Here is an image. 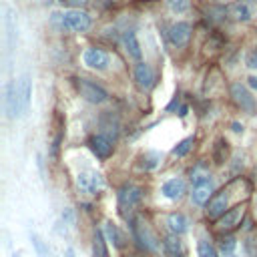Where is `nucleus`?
<instances>
[{"label": "nucleus", "mask_w": 257, "mask_h": 257, "mask_svg": "<svg viewBox=\"0 0 257 257\" xmlns=\"http://www.w3.org/2000/svg\"><path fill=\"white\" fill-rule=\"evenodd\" d=\"M52 22H58L60 28L70 30V32H86L92 24V18L88 12L84 10H64V12H54L52 14Z\"/></svg>", "instance_id": "nucleus-1"}, {"label": "nucleus", "mask_w": 257, "mask_h": 257, "mask_svg": "<svg viewBox=\"0 0 257 257\" xmlns=\"http://www.w3.org/2000/svg\"><path fill=\"white\" fill-rule=\"evenodd\" d=\"M247 80H249V84H251L253 88H257V76H249Z\"/></svg>", "instance_id": "nucleus-35"}, {"label": "nucleus", "mask_w": 257, "mask_h": 257, "mask_svg": "<svg viewBox=\"0 0 257 257\" xmlns=\"http://www.w3.org/2000/svg\"><path fill=\"white\" fill-rule=\"evenodd\" d=\"M92 257H108L106 251V237L102 229H94V239H92Z\"/></svg>", "instance_id": "nucleus-20"}, {"label": "nucleus", "mask_w": 257, "mask_h": 257, "mask_svg": "<svg viewBox=\"0 0 257 257\" xmlns=\"http://www.w3.org/2000/svg\"><path fill=\"white\" fill-rule=\"evenodd\" d=\"M159 159V155L157 153H147L145 157H143V163H141V167L143 169H153V167H157V161Z\"/></svg>", "instance_id": "nucleus-30"}, {"label": "nucleus", "mask_w": 257, "mask_h": 257, "mask_svg": "<svg viewBox=\"0 0 257 257\" xmlns=\"http://www.w3.org/2000/svg\"><path fill=\"white\" fill-rule=\"evenodd\" d=\"M58 2L68 4V6H78V4H82V2H86V0H58Z\"/></svg>", "instance_id": "nucleus-33"}, {"label": "nucleus", "mask_w": 257, "mask_h": 257, "mask_svg": "<svg viewBox=\"0 0 257 257\" xmlns=\"http://www.w3.org/2000/svg\"><path fill=\"white\" fill-rule=\"evenodd\" d=\"M235 247H237V241L231 235H227L219 241V251L223 257H235Z\"/></svg>", "instance_id": "nucleus-24"}, {"label": "nucleus", "mask_w": 257, "mask_h": 257, "mask_svg": "<svg viewBox=\"0 0 257 257\" xmlns=\"http://www.w3.org/2000/svg\"><path fill=\"white\" fill-rule=\"evenodd\" d=\"M4 24H6L8 46H10V50H12V46H14V42H16V20H14V14H12L10 8L6 10V20H4Z\"/></svg>", "instance_id": "nucleus-22"}, {"label": "nucleus", "mask_w": 257, "mask_h": 257, "mask_svg": "<svg viewBox=\"0 0 257 257\" xmlns=\"http://www.w3.org/2000/svg\"><path fill=\"white\" fill-rule=\"evenodd\" d=\"M197 253H199V257H217L215 247H213L209 241H205V239L199 241V245H197Z\"/></svg>", "instance_id": "nucleus-26"}, {"label": "nucleus", "mask_w": 257, "mask_h": 257, "mask_svg": "<svg viewBox=\"0 0 257 257\" xmlns=\"http://www.w3.org/2000/svg\"><path fill=\"white\" fill-rule=\"evenodd\" d=\"M227 203H229V195H227V191H221V193H215L213 195V199L209 201V205H207V215L211 217V219H221L227 211Z\"/></svg>", "instance_id": "nucleus-13"}, {"label": "nucleus", "mask_w": 257, "mask_h": 257, "mask_svg": "<svg viewBox=\"0 0 257 257\" xmlns=\"http://www.w3.org/2000/svg\"><path fill=\"white\" fill-rule=\"evenodd\" d=\"M131 227H133V235H135V239L139 241V245H141V247H145V249H149V251H157V249H159L157 237L151 233V229H149L147 225L133 221V225H131Z\"/></svg>", "instance_id": "nucleus-11"}, {"label": "nucleus", "mask_w": 257, "mask_h": 257, "mask_svg": "<svg viewBox=\"0 0 257 257\" xmlns=\"http://www.w3.org/2000/svg\"><path fill=\"white\" fill-rule=\"evenodd\" d=\"M12 257H20V255H18V253H14V255H12Z\"/></svg>", "instance_id": "nucleus-38"}, {"label": "nucleus", "mask_w": 257, "mask_h": 257, "mask_svg": "<svg viewBox=\"0 0 257 257\" xmlns=\"http://www.w3.org/2000/svg\"><path fill=\"white\" fill-rule=\"evenodd\" d=\"M4 110L8 118H16L22 114V104H20V94H18V82L12 80L6 84V94H4Z\"/></svg>", "instance_id": "nucleus-6"}, {"label": "nucleus", "mask_w": 257, "mask_h": 257, "mask_svg": "<svg viewBox=\"0 0 257 257\" xmlns=\"http://www.w3.org/2000/svg\"><path fill=\"white\" fill-rule=\"evenodd\" d=\"M116 197H118V205H120L122 209H131V207H135V205L141 203V199H143V189L137 187V185L126 183V185H122V187L118 189Z\"/></svg>", "instance_id": "nucleus-10"}, {"label": "nucleus", "mask_w": 257, "mask_h": 257, "mask_svg": "<svg viewBox=\"0 0 257 257\" xmlns=\"http://www.w3.org/2000/svg\"><path fill=\"white\" fill-rule=\"evenodd\" d=\"M66 257H74V251H72V249H70V247H68V249H66Z\"/></svg>", "instance_id": "nucleus-37"}, {"label": "nucleus", "mask_w": 257, "mask_h": 257, "mask_svg": "<svg viewBox=\"0 0 257 257\" xmlns=\"http://www.w3.org/2000/svg\"><path fill=\"white\" fill-rule=\"evenodd\" d=\"M135 80H137V86L141 90L153 88V84H155V70H153V66L147 64V62H139L135 66Z\"/></svg>", "instance_id": "nucleus-12"}, {"label": "nucleus", "mask_w": 257, "mask_h": 257, "mask_svg": "<svg viewBox=\"0 0 257 257\" xmlns=\"http://www.w3.org/2000/svg\"><path fill=\"white\" fill-rule=\"evenodd\" d=\"M241 217H243V207H233V209H229L221 219H219V229H223V231H227V229H233V227H237L239 225V221H241Z\"/></svg>", "instance_id": "nucleus-17"}, {"label": "nucleus", "mask_w": 257, "mask_h": 257, "mask_svg": "<svg viewBox=\"0 0 257 257\" xmlns=\"http://www.w3.org/2000/svg\"><path fill=\"white\" fill-rule=\"evenodd\" d=\"M82 62L92 70H106L108 64H110V58H108V54L104 50L90 46V48H86L82 52Z\"/></svg>", "instance_id": "nucleus-8"}, {"label": "nucleus", "mask_w": 257, "mask_h": 257, "mask_svg": "<svg viewBox=\"0 0 257 257\" xmlns=\"http://www.w3.org/2000/svg\"><path fill=\"white\" fill-rule=\"evenodd\" d=\"M161 193H163L169 201H179V199L185 195V181L179 179V177H173V179H169V181L163 183Z\"/></svg>", "instance_id": "nucleus-14"}, {"label": "nucleus", "mask_w": 257, "mask_h": 257, "mask_svg": "<svg viewBox=\"0 0 257 257\" xmlns=\"http://www.w3.org/2000/svg\"><path fill=\"white\" fill-rule=\"evenodd\" d=\"M30 241H32V245H34V251H36V255L38 257H48L50 255V249H48V245L38 237V235H30Z\"/></svg>", "instance_id": "nucleus-25"}, {"label": "nucleus", "mask_w": 257, "mask_h": 257, "mask_svg": "<svg viewBox=\"0 0 257 257\" xmlns=\"http://www.w3.org/2000/svg\"><path fill=\"white\" fill-rule=\"evenodd\" d=\"M74 84H76L78 94H80L84 100L92 102V104H102V102L108 98V92H106L102 86H98L96 82L88 80V78H76Z\"/></svg>", "instance_id": "nucleus-3"}, {"label": "nucleus", "mask_w": 257, "mask_h": 257, "mask_svg": "<svg viewBox=\"0 0 257 257\" xmlns=\"http://www.w3.org/2000/svg\"><path fill=\"white\" fill-rule=\"evenodd\" d=\"M187 110H189L187 106H181V108H179V116H185V114H187Z\"/></svg>", "instance_id": "nucleus-36"}, {"label": "nucleus", "mask_w": 257, "mask_h": 257, "mask_svg": "<svg viewBox=\"0 0 257 257\" xmlns=\"http://www.w3.org/2000/svg\"><path fill=\"white\" fill-rule=\"evenodd\" d=\"M231 96H233V102L247 114H257V100L255 96L249 92L247 86H243L241 82H235L231 84Z\"/></svg>", "instance_id": "nucleus-4"}, {"label": "nucleus", "mask_w": 257, "mask_h": 257, "mask_svg": "<svg viewBox=\"0 0 257 257\" xmlns=\"http://www.w3.org/2000/svg\"><path fill=\"white\" fill-rule=\"evenodd\" d=\"M243 249H245L247 257H257V235H249L243 241Z\"/></svg>", "instance_id": "nucleus-28"}, {"label": "nucleus", "mask_w": 257, "mask_h": 257, "mask_svg": "<svg viewBox=\"0 0 257 257\" xmlns=\"http://www.w3.org/2000/svg\"><path fill=\"white\" fill-rule=\"evenodd\" d=\"M167 36H169V42H171L175 48H183V46L189 42V38H191V24L185 22V20L175 22V24H171Z\"/></svg>", "instance_id": "nucleus-9"}, {"label": "nucleus", "mask_w": 257, "mask_h": 257, "mask_svg": "<svg viewBox=\"0 0 257 257\" xmlns=\"http://www.w3.org/2000/svg\"><path fill=\"white\" fill-rule=\"evenodd\" d=\"M191 147H193V137H187V139H183V141L173 149V155H175V157H185V155L191 151Z\"/></svg>", "instance_id": "nucleus-27"}, {"label": "nucleus", "mask_w": 257, "mask_h": 257, "mask_svg": "<svg viewBox=\"0 0 257 257\" xmlns=\"http://www.w3.org/2000/svg\"><path fill=\"white\" fill-rule=\"evenodd\" d=\"M167 6H169L175 14H183V12L189 10L191 2H189V0H167Z\"/></svg>", "instance_id": "nucleus-29"}, {"label": "nucleus", "mask_w": 257, "mask_h": 257, "mask_svg": "<svg viewBox=\"0 0 257 257\" xmlns=\"http://www.w3.org/2000/svg\"><path fill=\"white\" fill-rule=\"evenodd\" d=\"M247 66L249 68H257V56L255 54H249L247 56Z\"/></svg>", "instance_id": "nucleus-32"}, {"label": "nucleus", "mask_w": 257, "mask_h": 257, "mask_svg": "<svg viewBox=\"0 0 257 257\" xmlns=\"http://www.w3.org/2000/svg\"><path fill=\"white\" fill-rule=\"evenodd\" d=\"M18 94H20V104H22V114L28 112L30 108V98H32V82L28 74H22L18 80Z\"/></svg>", "instance_id": "nucleus-15"}, {"label": "nucleus", "mask_w": 257, "mask_h": 257, "mask_svg": "<svg viewBox=\"0 0 257 257\" xmlns=\"http://www.w3.org/2000/svg\"><path fill=\"white\" fill-rule=\"evenodd\" d=\"M231 126H233V131H235V133H243V124H239V122H233Z\"/></svg>", "instance_id": "nucleus-34"}, {"label": "nucleus", "mask_w": 257, "mask_h": 257, "mask_svg": "<svg viewBox=\"0 0 257 257\" xmlns=\"http://www.w3.org/2000/svg\"><path fill=\"white\" fill-rule=\"evenodd\" d=\"M86 145H88V149L92 151V155H94L98 161H106V159L112 155V151H114L112 141H110L106 135H92Z\"/></svg>", "instance_id": "nucleus-7"}, {"label": "nucleus", "mask_w": 257, "mask_h": 257, "mask_svg": "<svg viewBox=\"0 0 257 257\" xmlns=\"http://www.w3.org/2000/svg\"><path fill=\"white\" fill-rule=\"evenodd\" d=\"M102 233H104L106 241H110V243H112L116 249H122V235H120L118 227H116L112 221H106V223H104V229H102Z\"/></svg>", "instance_id": "nucleus-21"}, {"label": "nucleus", "mask_w": 257, "mask_h": 257, "mask_svg": "<svg viewBox=\"0 0 257 257\" xmlns=\"http://www.w3.org/2000/svg\"><path fill=\"white\" fill-rule=\"evenodd\" d=\"M163 247H165V253L169 257H183L185 255V247H183V241L179 239V235H167L163 241Z\"/></svg>", "instance_id": "nucleus-18"}, {"label": "nucleus", "mask_w": 257, "mask_h": 257, "mask_svg": "<svg viewBox=\"0 0 257 257\" xmlns=\"http://www.w3.org/2000/svg\"><path fill=\"white\" fill-rule=\"evenodd\" d=\"M231 16L235 20H241V22H247L251 18V8L245 4V2H237L231 6Z\"/></svg>", "instance_id": "nucleus-23"}, {"label": "nucleus", "mask_w": 257, "mask_h": 257, "mask_svg": "<svg viewBox=\"0 0 257 257\" xmlns=\"http://www.w3.org/2000/svg\"><path fill=\"white\" fill-rule=\"evenodd\" d=\"M167 225L173 231V235H181V233H185L189 229V219L183 213H171L167 217Z\"/></svg>", "instance_id": "nucleus-19"}, {"label": "nucleus", "mask_w": 257, "mask_h": 257, "mask_svg": "<svg viewBox=\"0 0 257 257\" xmlns=\"http://www.w3.org/2000/svg\"><path fill=\"white\" fill-rule=\"evenodd\" d=\"M62 221L66 223V225H74V213H72V209H64L62 211Z\"/></svg>", "instance_id": "nucleus-31"}, {"label": "nucleus", "mask_w": 257, "mask_h": 257, "mask_svg": "<svg viewBox=\"0 0 257 257\" xmlns=\"http://www.w3.org/2000/svg\"><path fill=\"white\" fill-rule=\"evenodd\" d=\"M193 191H191V199L195 205H205L213 199L215 195V183L207 173H193Z\"/></svg>", "instance_id": "nucleus-2"}, {"label": "nucleus", "mask_w": 257, "mask_h": 257, "mask_svg": "<svg viewBox=\"0 0 257 257\" xmlns=\"http://www.w3.org/2000/svg\"><path fill=\"white\" fill-rule=\"evenodd\" d=\"M122 46H124V50H126V54H128L131 58H135V60H141V56H143V50H141L139 38H137V34H135L133 30H126V32L122 34Z\"/></svg>", "instance_id": "nucleus-16"}, {"label": "nucleus", "mask_w": 257, "mask_h": 257, "mask_svg": "<svg viewBox=\"0 0 257 257\" xmlns=\"http://www.w3.org/2000/svg\"><path fill=\"white\" fill-rule=\"evenodd\" d=\"M76 185L86 195H96L104 189V179L96 171H82L76 175Z\"/></svg>", "instance_id": "nucleus-5"}]
</instances>
